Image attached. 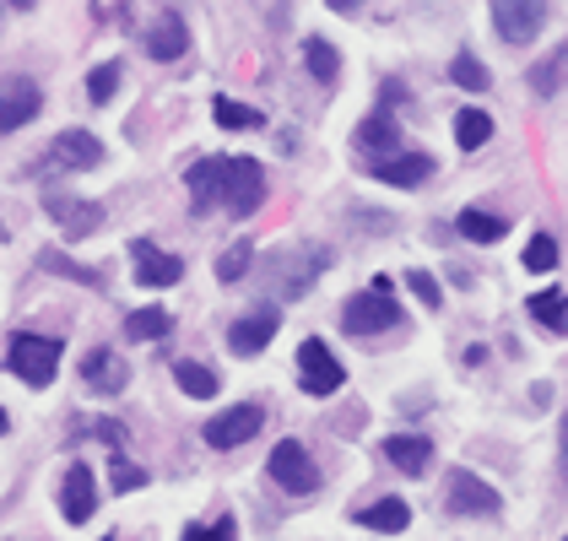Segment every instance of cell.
Wrapping results in <instances>:
<instances>
[{
	"instance_id": "37",
	"label": "cell",
	"mask_w": 568,
	"mask_h": 541,
	"mask_svg": "<svg viewBox=\"0 0 568 541\" xmlns=\"http://www.w3.org/2000/svg\"><path fill=\"white\" fill-rule=\"evenodd\" d=\"M184 541H239V531H233V520L222 514L212 525H184Z\"/></svg>"
},
{
	"instance_id": "41",
	"label": "cell",
	"mask_w": 568,
	"mask_h": 541,
	"mask_svg": "<svg viewBox=\"0 0 568 541\" xmlns=\"http://www.w3.org/2000/svg\"><path fill=\"white\" fill-rule=\"evenodd\" d=\"M564 541H568V537H564Z\"/></svg>"
},
{
	"instance_id": "13",
	"label": "cell",
	"mask_w": 568,
	"mask_h": 541,
	"mask_svg": "<svg viewBox=\"0 0 568 541\" xmlns=\"http://www.w3.org/2000/svg\"><path fill=\"white\" fill-rule=\"evenodd\" d=\"M331 266V249H298L276 266V298H304L308 282Z\"/></svg>"
},
{
	"instance_id": "33",
	"label": "cell",
	"mask_w": 568,
	"mask_h": 541,
	"mask_svg": "<svg viewBox=\"0 0 568 541\" xmlns=\"http://www.w3.org/2000/svg\"><path fill=\"white\" fill-rule=\"evenodd\" d=\"M449 76H455V82H460L466 92H481V88H487V71H481L477 54H455V60H449Z\"/></svg>"
},
{
	"instance_id": "11",
	"label": "cell",
	"mask_w": 568,
	"mask_h": 541,
	"mask_svg": "<svg viewBox=\"0 0 568 541\" xmlns=\"http://www.w3.org/2000/svg\"><path fill=\"white\" fill-rule=\"evenodd\" d=\"M131 261H135V282L141 287H174L179 276H184V261L169 255V249H158L152 238H131Z\"/></svg>"
},
{
	"instance_id": "2",
	"label": "cell",
	"mask_w": 568,
	"mask_h": 541,
	"mask_svg": "<svg viewBox=\"0 0 568 541\" xmlns=\"http://www.w3.org/2000/svg\"><path fill=\"white\" fill-rule=\"evenodd\" d=\"M103 163V141L92 131H60L54 141L44 146V157H39V174H88Z\"/></svg>"
},
{
	"instance_id": "7",
	"label": "cell",
	"mask_w": 568,
	"mask_h": 541,
	"mask_svg": "<svg viewBox=\"0 0 568 541\" xmlns=\"http://www.w3.org/2000/svg\"><path fill=\"white\" fill-rule=\"evenodd\" d=\"M547 22V6L541 0H493V33L504 44H530Z\"/></svg>"
},
{
	"instance_id": "24",
	"label": "cell",
	"mask_w": 568,
	"mask_h": 541,
	"mask_svg": "<svg viewBox=\"0 0 568 541\" xmlns=\"http://www.w3.org/2000/svg\"><path fill=\"white\" fill-rule=\"evenodd\" d=\"M357 520H363L368 531H406V525H412V509H406V498H379V503L357 509Z\"/></svg>"
},
{
	"instance_id": "30",
	"label": "cell",
	"mask_w": 568,
	"mask_h": 541,
	"mask_svg": "<svg viewBox=\"0 0 568 541\" xmlns=\"http://www.w3.org/2000/svg\"><path fill=\"white\" fill-rule=\"evenodd\" d=\"M487 135H493V114H487V109H460V120H455V141H460V152H477Z\"/></svg>"
},
{
	"instance_id": "39",
	"label": "cell",
	"mask_w": 568,
	"mask_h": 541,
	"mask_svg": "<svg viewBox=\"0 0 568 541\" xmlns=\"http://www.w3.org/2000/svg\"><path fill=\"white\" fill-rule=\"evenodd\" d=\"M558 471L568 477V411H564V433H558Z\"/></svg>"
},
{
	"instance_id": "8",
	"label": "cell",
	"mask_w": 568,
	"mask_h": 541,
	"mask_svg": "<svg viewBox=\"0 0 568 541\" xmlns=\"http://www.w3.org/2000/svg\"><path fill=\"white\" fill-rule=\"evenodd\" d=\"M271 477H276V488H287V493H314V488H320V466L308 460V450L298 439H282V445L271 450Z\"/></svg>"
},
{
	"instance_id": "18",
	"label": "cell",
	"mask_w": 568,
	"mask_h": 541,
	"mask_svg": "<svg viewBox=\"0 0 568 541\" xmlns=\"http://www.w3.org/2000/svg\"><path fill=\"white\" fill-rule=\"evenodd\" d=\"M190 49V22L179 11H163L158 22H146V54L152 60H179Z\"/></svg>"
},
{
	"instance_id": "6",
	"label": "cell",
	"mask_w": 568,
	"mask_h": 541,
	"mask_svg": "<svg viewBox=\"0 0 568 541\" xmlns=\"http://www.w3.org/2000/svg\"><path fill=\"white\" fill-rule=\"evenodd\" d=\"M298 385H304L308 396H336L347 385V368L336 363V353L320 336H308L304 347H298Z\"/></svg>"
},
{
	"instance_id": "32",
	"label": "cell",
	"mask_w": 568,
	"mask_h": 541,
	"mask_svg": "<svg viewBox=\"0 0 568 541\" xmlns=\"http://www.w3.org/2000/svg\"><path fill=\"white\" fill-rule=\"evenodd\" d=\"M250 261H255V249H250V244L239 238L233 249H222V255H217V282H244Z\"/></svg>"
},
{
	"instance_id": "17",
	"label": "cell",
	"mask_w": 568,
	"mask_h": 541,
	"mask_svg": "<svg viewBox=\"0 0 568 541\" xmlns=\"http://www.w3.org/2000/svg\"><path fill=\"white\" fill-rule=\"evenodd\" d=\"M82 385L98 390V396H120V390L131 385V368L114 358L109 347H92L88 358H82Z\"/></svg>"
},
{
	"instance_id": "27",
	"label": "cell",
	"mask_w": 568,
	"mask_h": 541,
	"mask_svg": "<svg viewBox=\"0 0 568 541\" xmlns=\"http://www.w3.org/2000/svg\"><path fill=\"white\" fill-rule=\"evenodd\" d=\"M212 120H217L222 131H261V125H265L261 109H250V103H233V98H217V103H212Z\"/></svg>"
},
{
	"instance_id": "28",
	"label": "cell",
	"mask_w": 568,
	"mask_h": 541,
	"mask_svg": "<svg viewBox=\"0 0 568 541\" xmlns=\"http://www.w3.org/2000/svg\"><path fill=\"white\" fill-rule=\"evenodd\" d=\"M174 330V315L169 309H135L131 319H125V336L131 341H163Z\"/></svg>"
},
{
	"instance_id": "5",
	"label": "cell",
	"mask_w": 568,
	"mask_h": 541,
	"mask_svg": "<svg viewBox=\"0 0 568 541\" xmlns=\"http://www.w3.org/2000/svg\"><path fill=\"white\" fill-rule=\"evenodd\" d=\"M444 509H449V514H498L504 498H498L493 482H481L477 471L455 466V471L444 477Z\"/></svg>"
},
{
	"instance_id": "34",
	"label": "cell",
	"mask_w": 568,
	"mask_h": 541,
	"mask_svg": "<svg viewBox=\"0 0 568 541\" xmlns=\"http://www.w3.org/2000/svg\"><path fill=\"white\" fill-rule=\"evenodd\" d=\"M114 88H120V65H114V60H103V65L88 76V98H92V103H109V98H114Z\"/></svg>"
},
{
	"instance_id": "16",
	"label": "cell",
	"mask_w": 568,
	"mask_h": 541,
	"mask_svg": "<svg viewBox=\"0 0 568 541\" xmlns=\"http://www.w3.org/2000/svg\"><path fill=\"white\" fill-rule=\"evenodd\" d=\"M282 325H276V315L271 309H255V315L233 319L227 325V347H233V358H255V353H265L271 347V336H276Z\"/></svg>"
},
{
	"instance_id": "3",
	"label": "cell",
	"mask_w": 568,
	"mask_h": 541,
	"mask_svg": "<svg viewBox=\"0 0 568 541\" xmlns=\"http://www.w3.org/2000/svg\"><path fill=\"white\" fill-rule=\"evenodd\" d=\"M342 325H347V336H385L400 325V304H395L390 293H352L347 304H342Z\"/></svg>"
},
{
	"instance_id": "29",
	"label": "cell",
	"mask_w": 568,
	"mask_h": 541,
	"mask_svg": "<svg viewBox=\"0 0 568 541\" xmlns=\"http://www.w3.org/2000/svg\"><path fill=\"white\" fill-rule=\"evenodd\" d=\"M39 266L54 270V276H71V282H82V287H103V270L82 266V261H71V255H60V249H44V255H39Z\"/></svg>"
},
{
	"instance_id": "10",
	"label": "cell",
	"mask_w": 568,
	"mask_h": 541,
	"mask_svg": "<svg viewBox=\"0 0 568 541\" xmlns=\"http://www.w3.org/2000/svg\"><path fill=\"white\" fill-rule=\"evenodd\" d=\"M261 428H265V411L255 401H244V406H233V411H217V417L206 422V445L233 450V445H250Z\"/></svg>"
},
{
	"instance_id": "20",
	"label": "cell",
	"mask_w": 568,
	"mask_h": 541,
	"mask_svg": "<svg viewBox=\"0 0 568 541\" xmlns=\"http://www.w3.org/2000/svg\"><path fill=\"white\" fill-rule=\"evenodd\" d=\"M385 460H390L395 471H406V477H428V466H434V445H428V439H417V433H395V439H385Z\"/></svg>"
},
{
	"instance_id": "15",
	"label": "cell",
	"mask_w": 568,
	"mask_h": 541,
	"mask_svg": "<svg viewBox=\"0 0 568 541\" xmlns=\"http://www.w3.org/2000/svg\"><path fill=\"white\" fill-rule=\"evenodd\" d=\"M92 509H98V482H92V466H71L65 471V488H60V514L71 520V525H88Z\"/></svg>"
},
{
	"instance_id": "4",
	"label": "cell",
	"mask_w": 568,
	"mask_h": 541,
	"mask_svg": "<svg viewBox=\"0 0 568 541\" xmlns=\"http://www.w3.org/2000/svg\"><path fill=\"white\" fill-rule=\"evenodd\" d=\"M222 206L233 217H255L265 206V174L255 157H227V180H222Z\"/></svg>"
},
{
	"instance_id": "35",
	"label": "cell",
	"mask_w": 568,
	"mask_h": 541,
	"mask_svg": "<svg viewBox=\"0 0 568 541\" xmlns=\"http://www.w3.org/2000/svg\"><path fill=\"white\" fill-rule=\"evenodd\" d=\"M558 266V244L547 238V233H536L530 244H525V270H552Z\"/></svg>"
},
{
	"instance_id": "36",
	"label": "cell",
	"mask_w": 568,
	"mask_h": 541,
	"mask_svg": "<svg viewBox=\"0 0 568 541\" xmlns=\"http://www.w3.org/2000/svg\"><path fill=\"white\" fill-rule=\"evenodd\" d=\"M406 287L417 293V304H423V309H438V304H444V293H438V282L428 276V270H406Z\"/></svg>"
},
{
	"instance_id": "14",
	"label": "cell",
	"mask_w": 568,
	"mask_h": 541,
	"mask_svg": "<svg viewBox=\"0 0 568 541\" xmlns=\"http://www.w3.org/2000/svg\"><path fill=\"white\" fill-rule=\"evenodd\" d=\"M222 180H227V157H201V163H190V174H184L190 206H195V212H217Z\"/></svg>"
},
{
	"instance_id": "19",
	"label": "cell",
	"mask_w": 568,
	"mask_h": 541,
	"mask_svg": "<svg viewBox=\"0 0 568 541\" xmlns=\"http://www.w3.org/2000/svg\"><path fill=\"white\" fill-rule=\"evenodd\" d=\"M352 146H357V152H374L379 163H385V152H400V131H395L390 109H374V114L352 131Z\"/></svg>"
},
{
	"instance_id": "21",
	"label": "cell",
	"mask_w": 568,
	"mask_h": 541,
	"mask_svg": "<svg viewBox=\"0 0 568 541\" xmlns=\"http://www.w3.org/2000/svg\"><path fill=\"white\" fill-rule=\"evenodd\" d=\"M379 184H395V190H412V184H423L434 174V157H423V152H406V157H385V163H374L368 169Z\"/></svg>"
},
{
	"instance_id": "12",
	"label": "cell",
	"mask_w": 568,
	"mask_h": 541,
	"mask_svg": "<svg viewBox=\"0 0 568 541\" xmlns=\"http://www.w3.org/2000/svg\"><path fill=\"white\" fill-rule=\"evenodd\" d=\"M44 212L65 227L71 238H88V233L103 227V206H98V201H77V195H60V190H49L44 195Z\"/></svg>"
},
{
	"instance_id": "9",
	"label": "cell",
	"mask_w": 568,
	"mask_h": 541,
	"mask_svg": "<svg viewBox=\"0 0 568 541\" xmlns=\"http://www.w3.org/2000/svg\"><path fill=\"white\" fill-rule=\"evenodd\" d=\"M39 109H44L39 82H28V76H6V82H0V135L33 125V120H39Z\"/></svg>"
},
{
	"instance_id": "22",
	"label": "cell",
	"mask_w": 568,
	"mask_h": 541,
	"mask_svg": "<svg viewBox=\"0 0 568 541\" xmlns=\"http://www.w3.org/2000/svg\"><path fill=\"white\" fill-rule=\"evenodd\" d=\"M455 233H460V238H471V244H498V238L509 233V223H504V217H493V212H481V206H466V212L455 217Z\"/></svg>"
},
{
	"instance_id": "25",
	"label": "cell",
	"mask_w": 568,
	"mask_h": 541,
	"mask_svg": "<svg viewBox=\"0 0 568 541\" xmlns=\"http://www.w3.org/2000/svg\"><path fill=\"white\" fill-rule=\"evenodd\" d=\"M174 385L184 390V396H195V401H212V396H217V374H212L206 363H195V358L174 363Z\"/></svg>"
},
{
	"instance_id": "38",
	"label": "cell",
	"mask_w": 568,
	"mask_h": 541,
	"mask_svg": "<svg viewBox=\"0 0 568 541\" xmlns=\"http://www.w3.org/2000/svg\"><path fill=\"white\" fill-rule=\"evenodd\" d=\"M114 488H120V493H131V488H146V471H141V466H131L125 455H114Z\"/></svg>"
},
{
	"instance_id": "1",
	"label": "cell",
	"mask_w": 568,
	"mask_h": 541,
	"mask_svg": "<svg viewBox=\"0 0 568 541\" xmlns=\"http://www.w3.org/2000/svg\"><path fill=\"white\" fill-rule=\"evenodd\" d=\"M6 368L22 379V385H33V390H44L49 379H54V368H60V341L54 336H11V347H6Z\"/></svg>"
},
{
	"instance_id": "26",
	"label": "cell",
	"mask_w": 568,
	"mask_h": 541,
	"mask_svg": "<svg viewBox=\"0 0 568 541\" xmlns=\"http://www.w3.org/2000/svg\"><path fill=\"white\" fill-rule=\"evenodd\" d=\"M530 319H536V325H547V330H558V336H568V293L564 287L536 293V298H530Z\"/></svg>"
},
{
	"instance_id": "23",
	"label": "cell",
	"mask_w": 568,
	"mask_h": 541,
	"mask_svg": "<svg viewBox=\"0 0 568 541\" xmlns=\"http://www.w3.org/2000/svg\"><path fill=\"white\" fill-rule=\"evenodd\" d=\"M564 88H568V39L530 71V92H536V98H552V92H564Z\"/></svg>"
},
{
	"instance_id": "40",
	"label": "cell",
	"mask_w": 568,
	"mask_h": 541,
	"mask_svg": "<svg viewBox=\"0 0 568 541\" xmlns=\"http://www.w3.org/2000/svg\"><path fill=\"white\" fill-rule=\"evenodd\" d=\"M0 433H11V417H6V411H0Z\"/></svg>"
},
{
	"instance_id": "31",
	"label": "cell",
	"mask_w": 568,
	"mask_h": 541,
	"mask_svg": "<svg viewBox=\"0 0 568 541\" xmlns=\"http://www.w3.org/2000/svg\"><path fill=\"white\" fill-rule=\"evenodd\" d=\"M304 65L314 82H336V71H342V54H336V44H325V39H308L304 44Z\"/></svg>"
}]
</instances>
